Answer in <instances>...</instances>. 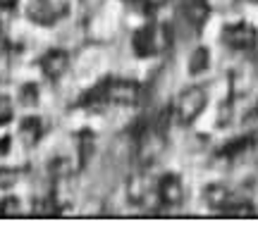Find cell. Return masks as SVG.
I'll return each instance as SVG.
<instances>
[{
    "instance_id": "2e32d148",
    "label": "cell",
    "mask_w": 258,
    "mask_h": 248,
    "mask_svg": "<svg viewBox=\"0 0 258 248\" xmlns=\"http://www.w3.org/2000/svg\"><path fill=\"white\" fill-rule=\"evenodd\" d=\"M19 182V170L15 167H0V191H10Z\"/></svg>"
},
{
    "instance_id": "ffe728a7",
    "label": "cell",
    "mask_w": 258,
    "mask_h": 248,
    "mask_svg": "<svg viewBox=\"0 0 258 248\" xmlns=\"http://www.w3.org/2000/svg\"><path fill=\"white\" fill-rule=\"evenodd\" d=\"M12 148V138L10 136H0V157H5Z\"/></svg>"
},
{
    "instance_id": "277c9868",
    "label": "cell",
    "mask_w": 258,
    "mask_h": 248,
    "mask_svg": "<svg viewBox=\"0 0 258 248\" xmlns=\"http://www.w3.org/2000/svg\"><path fill=\"white\" fill-rule=\"evenodd\" d=\"M141 89L134 79H105V98L115 105H137Z\"/></svg>"
},
{
    "instance_id": "6da1fadb",
    "label": "cell",
    "mask_w": 258,
    "mask_h": 248,
    "mask_svg": "<svg viewBox=\"0 0 258 248\" xmlns=\"http://www.w3.org/2000/svg\"><path fill=\"white\" fill-rule=\"evenodd\" d=\"M167 148V120L160 115L158 120L141 124L137 131V165L151 167Z\"/></svg>"
},
{
    "instance_id": "603a6c76",
    "label": "cell",
    "mask_w": 258,
    "mask_h": 248,
    "mask_svg": "<svg viewBox=\"0 0 258 248\" xmlns=\"http://www.w3.org/2000/svg\"><path fill=\"white\" fill-rule=\"evenodd\" d=\"M124 3H134V0H124Z\"/></svg>"
},
{
    "instance_id": "44dd1931",
    "label": "cell",
    "mask_w": 258,
    "mask_h": 248,
    "mask_svg": "<svg viewBox=\"0 0 258 248\" xmlns=\"http://www.w3.org/2000/svg\"><path fill=\"white\" fill-rule=\"evenodd\" d=\"M19 0H0V10H15Z\"/></svg>"
},
{
    "instance_id": "ba28073f",
    "label": "cell",
    "mask_w": 258,
    "mask_h": 248,
    "mask_svg": "<svg viewBox=\"0 0 258 248\" xmlns=\"http://www.w3.org/2000/svg\"><path fill=\"white\" fill-rule=\"evenodd\" d=\"M132 50H134L139 57H151V55H156L151 24H144V27H139L137 31L132 34Z\"/></svg>"
},
{
    "instance_id": "7a4b0ae2",
    "label": "cell",
    "mask_w": 258,
    "mask_h": 248,
    "mask_svg": "<svg viewBox=\"0 0 258 248\" xmlns=\"http://www.w3.org/2000/svg\"><path fill=\"white\" fill-rule=\"evenodd\" d=\"M208 105V93L203 86H189L177 96L175 101V115L179 124H194L199 120V115Z\"/></svg>"
},
{
    "instance_id": "9a60e30c",
    "label": "cell",
    "mask_w": 258,
    "mask_h": 248,
    "mask_svg": "<svg viewBox=\"0 0 258 248\" xmlns=\"http://www.w3.org/2000/svg\"><path fill=\"white\" fill-rule=\"evenodd\" d=\"M22 212V203L17 196H5L0 201V217H17Z\"/></svg>"
},
{
    "instance_id": "ac0fdd59",
    "label": "cell",
    "mask_w": 258,
    "mask_h": 248,
    "mask_svg": "<svg viewBox=\"0 0 258 248\" xmlns=\"http://www.w3.org/2000/svg\"><path fill=\"white\" fill-rule=\"evenodd\" d=\"M57 210H60V208H57V203L55 201H48V198H41V201L34 203V215H38V217L55 215Z\"/></svg>"
},
{
    "instance_id": "3957f363",
    "label": "cell",
    "mask_w": 258,
    "mask_h": 248,
    "mask_svg": "<svg viewBox=\"0 0 258 248\" xmlns=\"http://www.w3.org/2000/svg\"><path fill=\"white\" fill-rule=\"evenodd\" d=\"M258 41L256 27H251L249 22H234L222 29V43L230 46L232 50H251Z\"/></svg>"
},
{
    "instance_id": "8fae6325",
    "label": "cell",
    "mask_w": 258,
    "mask_h": 248,
    "mask_svg": "<svg viewBox=\"0 0 258 248\" xmlns=\"http://www.w3.org/2000/svg\"><path fill=\"white\" fill-rule=\"evenodd\" d=\"M208 67H211V50L206 46L194 48L191 55H189V62H186V72L191 76H201V74L208 72Z\"/></svg>"
},
{
    "instance_id": "5bb4252c",
    "label": "cell",
    "mask_w": 258,
    "mask_h": 248,
    "mask_svg": "<svg viewBox=\"0 0 258 248\" xmlns=\"http://www.w3.org/2000/svg\"><path fill=\"white\" fill-rule=\"evenodd\" d=\"M38 86L36 84H31V81H27V84H22V89H19V93H17V98H19V103L24 105V108H36L38 105Z\"/></svg>"
},
{
    "instance_id": "7c38bea8",
    "label": "cell",
    "mask_w": 258,
    "mask_h": 248,
    "mask_svg": "<svg viewBox=\"0 0 258 248\" xmlns=\"http://www.w3.org/2000/svg\"><path fill=\"white\" fill-rule=\"evenodd\" d=\"M96 136H93L91 131H79V136H77V155H79V165H86L89 160H91V155H93V150H96Z\"/></svg>"
},
{
    "instance_id": "52a82bcc",
    "label": "cell",
    "mask_w": 258,
    "mask_h": 248,
    "mask_svg": "<svg viewBox=\"0 0 258 248\" xmlns=\"http://www.w3.org/2000/svg\"><path fill=\"white\" fill-rule=\"evenodd\" d=\"M234 198V193L227 189L225 184H211L203 189V201H206V205L211 208V210L215 212H222L225 208H227V203Z\"/></svg>"
},
{
    "instance_id": "e0dca14e",
    "label": "cell",
    "mask_w": 258,
    "mask_h": 248,
    "mask_svg": "<svg viewBox=\"0 0 258 248\" xmlns=\"http://www.w3.org/2000/svg\"><path fill=\"white\" fill-rule=\"evenodd\" d=\"M12 117H15V103H12V98H10V96L0 93V127L10 124V122H12Z\"/></svg>"
},
{
    "instance_id": "d6986e66",
    "label": "cell",
    "mask_w": 258,
    "mask_h": 248,
    "mask_svg": "<svg viewBox=\"0 0 258 248\" xmlns=\"http://www.w3.org/2000/svg\"><path fill=\"white\" fill-rule=\"evenodd\" d=\"M50 172L55 175V179H64V177L70 175V162H67L64 157H53V162H50Z\"/></svg>"
},
{
    "instance_id": "cb8c5ba5",
    "label": "cell",
    "mask_w": 258,
    "mask_h": 248,
    "mask_svg": "<svg viewBox=\"0 0 258 248\" xmlns=\"http://www.w3.org/2000/svg\"><path fill=\"white\" fill-rule=\"evenodd\" d=\"M251 3H258V0H251Z\"/></svg>"
},
{
    "instance_id": "4fadbf2b",
    "label": "cell",
    "mask_w": 258,
    "mask_h": 248,
    "mask_svg": "<svg viewBox=\"0 0 258 248\" xmlns=\"http://www.w3.org/2000/svg\"><path fill=\"white\" fill-rule=\"evenodd\" d=\"M251 143H253V138L251 136H239V138H232L230 143H227V146L222 148V155L225 157H239L241 153H246V150H249L251 148Z\"/></svg>"
},
{
    "instance_id": "7402d4cb",
    "label": "cell",
    "mask_w": 258,
    "mask_h": 248,
    "mask_svg": "<svg viewBox=\"0 0 258 248\" xmlns=\"http://www.w3.org/2000/svg\"><path fill=\"white\" fill-rule=\"evenodd\" d=\"M5 48H8V43H5V38L0 36V55H3V53H5Z\"/></svg>"
},
{
    "instance_id": "5b68a950",
    "label": "cell",
    "mask_w": 258,
    "mask_h": 248,
    "mask_svg": "<svg viewBox=\"0 0 258 248\" xmlns=\"http://www.w3.org/2000/svg\"><path fill=\"white\" fill-rule=\"evenodd\" d=\"M156 193H158V201L163 205L177 208L179 203L184 201V184H182V179L177 175L167 172V175H163L156 182Z\"/></svg>"
},
{
    "instance_id": "9c48e42d",
    "label": "cell",
    "mask_w": 258,
    "mask_h": 248,
    "mask_svg": "<svg viewBox=\"0 0 258 248\" xmlns=\"http://www.w3.org/2000/svg\"><path fill=\"white\" fill-rule=\"evenodd\" d=\"M184 17L194 29H201L211 17V3L208 0H186Z\"/></svg>"
},
{
    "instance_id": "30bf717a",
    "label": "cell",
    "mask_w": 258,
    "mask_h": 248,
    "mask_svg": "<svg viewBox=\"0 0 258 248\" xmlns=\"http://www.w3.org/2000/svg\"><path fill=\"white\" fill-rule=\"evenodd\" d=\"M43 136V122L41 117H34V115H29L24 120L19 122V138L27 143V146H36L38 141Z\"/></svg>"
},
{
    "instance_id": "8992f818",
    "label": "cell",
    "mask_w": 258,
    "mask_h": 248,
    "mask_svg": "<svg viewBox=\"0 0 258 248\" xmlns=\"http://www.w3.org/2000/svg\"><path fill=\"white\" fill-rule=\"evenodd\" d=\"M38 64H41V72H43L46 79L57 81L70 69V55H67V50H62V48H53V50H48L46 55L41 57Z\"/></svg>"
}]
</instances>
